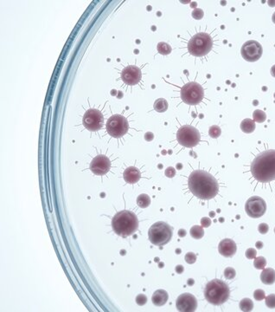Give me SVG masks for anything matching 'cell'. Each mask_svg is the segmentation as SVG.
<instances>
[{
	"label": "cell",
	"mask_w": 275,
	"mask_h": 312,
	"mask_svg": "<svg viewBox=\"0 0 275 312\" xmlns=\"http://www.w3.org/2000/svg\"><path fill=\"white\" fill-rule=\"evenodd\" d=\"M129 128V124L126 120L120 114H114L108 119L106 122L107 133L114 138H120L125 135Z\"/></svg>",
	"instance_id": "obj_9"
},
{
	"label": "cell",
	"mask_w": 275,
	"mask_h": 312,
	"mask_svg": "<svg viewBox=\"0 0 275 312\" xmlns=\"http://www.w3.org/2000/svg\"><path fill=\"white\" fill-rule=\"evenodd\" d=\"M121 79L127 85H135L141 80V70L137 66H127L122 70Z\"/></svg>",
	"instance_id": "obj_15"
},
{
	"label": "cell",
	"mask_w": 275,
	"mask_h": 312,
	"mask_svg": "<svg viewBox=\"0 0 275 312\" xmlns=\"http://www.w3.org/2000/svg\"><path fill=\"white\" fill-rule=\"evenodd\" d=\"M165 175L166 177H168V178H173L176 175V170H175L174 167H172V166L167 167V169L165 170Z\"/></svg>",
	"instance_id": "obj_37"
},
{
	"label": "cell",
	"mask_w": 275,
	"mask_h": 312,
	"mask_svg": "<svg viewBox=\"0 0 275 312\" xmlns=\"http://www.w3.org/2000/svg\"><path fill=\"white\" fill-rule=\"evenodd\" d=\"M176 306L178 311L193 312L197 308V300L190 293H183L178 297Z\"/></svg>",
	"instance_id": "obj_13"
},
{
	"label": "cell",
	"mask_w": 275,
	"mask_h": 312,
	"mask_svg": "<svg viewBox=\"0 0 275 312\" xmlns=\"http://www.w3.org/2000/svg\"><path fill=\"white\" fill-rule=\"evenodd\" d=\"M137 205L140 208H146L151 205V198L149 195L142 193L138 195L137 198Z\"/></svg>",
	"instance_id": "obj_22"
},
{
	"label": "cell",
	"mask_w": 275,
	"mask_h": 312,
	"mask_svg": "<svg viewBox=\"0 0 275 312\" xmlns=\"http://www.w3.org/2000/svg\"><path fill=\"white\" fill-rule=\"evenodd\" d=\"M190 236L195 239H202L204 236V231L203 227L200 226H194L190 228Z\"/></svg>",
	"instance_id": "obj_23"
},
{
	"label": "cell",
	"mask_w": 275,
	"mask_h": 312,
	"mask_svg": "<svg viewBox=\"0 0 275 312\" xmlns=\"http://www.w3.org/2000/svg\"><path fill=\"white\" fill-rule=\"evenodd\" d=\"M274 232H275V228H274Z\"/></svg>",
	"instance_id": "obj_47"
},
{
	"label": "cell",
	"mask_w": 275,
	"mask_h": 312,
	"mask_svg": "<svg viewBox=\"0 0 275 312\" xmlns=\"http://www.w3.org/2000/svg\"><path fill=\"white\" fill-rule=\"evenodd\" d=\"M185 261L188 263H190V264L194 263L196 261V256L193 252H188L186 255H185Z\"/></svg>",
	"instance_id": "obj_34"
},
{
	"label": "cell",
	"mask_w": 275,
	"mask_h": 312,
	"mask_svg": "<svg viewBox=\"0 0 275 312\" xmlns=\"http://www.w3.org/2000/svg\"><path fill=\"white\" fill-rule=\"evenodd\" d=\"M241 53L243 59L250 63H254L258 61L262 56V46L257 41L249 40L242 45Z\"/></svg>",
	"instance_id": "obj_11"
},
{
	"label": "cell",
	"mask_w": 275,
	"mask_h": 312,
	"mask_svg": "<svg viewBox=\"0 0 275 312\" xmlns=\"http://www.w3.org/2000/svg\"><path fill=\"white\" fill-rule=\"evenodd\" d=\"M258 230L261 233V234H267V231L269 230V226L266 223H261L259 224V226H258Z\"/></svg>",
	"instance_id": "obj_36"
},
{
	"label": "cell",
	"mask_w": 275,
	"mask_h": 312,
	"mask_svg": "<svg viewBox=\"0 0 275 312\" xmlns=\"http://www.w3.org/2000/svg\"><path fill=\"white\" fill-rule=\"evenodd\" d=\"M177 140L180 145L186 147H196L201 140L199 131L190 125L181 127L177 133Z\"/></svg>",
	"instance_id": "obj_8"
},
{
	"label": "cell",
	"mask_w": 275,
	"mask_h": 312,
	"mask_svg": "<svg viewBox=\"0 0 275 312\" xmlns=\"http://www.w3.org/2000/svg\"><path fill=\"white\" fill-rule=\"evenodd\" d=\"M190 191L198 199H211L219 192V184L212 175L203 170L193 171L188 179Z\"/></svg>",
	"instance_id": "obj_1"
},
{
	"label": "cell",
	"mask_w": 275,
	"mask_h": 312,
	"mask_svg": "<svg viewBox=\"0 0 275 312\" xmlns=\"http://www.w3.org/2000/svg\"><path fill=\"white\" fill-rule=\"evenodd\" d=\"M173 229L170 226L163 221L153 224L148 231V237L151 243L157 246H162L170 241L173 234Z\"/></svg>",
	"instance_id": "obj_5"
},
{
	"label": "cell",
	"mask_w": 275,
	"mask_h": 312,
	"mask_svg": "<svg viewBox=\"0 0 275 312\" xmlns=\"http://www.w3.org/2000/svg\"><path fill=\"white\" fill-rule=\"evenodd\" d=\"M272 20H273V23L275 24V12L273 14V16H272Z\"/></svg>",
	"instance_id": "obj_45"
},
{
	"label": "cell",
	"mask_w": 275,
	"mask_h": 312,
	"mask_svg": "<svg viewBox=\"0 0 275 312\" xmlns=\"http://www.w3.org/2000/svg\"><path fill=\"white\" fill-rule=\"evenodd\" d=\"M210 216H214V213H213V212H210Z\"/></svg>",
	"instance_id": "obj_46"
},
{
	"label": "cell",
	"mask_w": 275,
	"mask_h": 312,
	"mask_svg": "<svg viewBox=\"0 0 275 312\" xmlns=\"http://www.w3.org/2000/svg\"><path fill=\"white\" fill-rule=\"evenodd\" d=\"M183 271H184V268H183V265H178V266L176 267V272H177V273H178V274L183 273Z\"/></svg>",
	"instance_id": "obj_40"
},
{
	"label": "cell",
	"mask_w": 275,
	"mask_h": 312,
	"mask_svg": "<svg viewBox=\"0 0 275 312\" xmlns=\"http://www.w3.org/2000/svg\"><path fill=\"white\" fill-rule=\"evenodd\" d=\"M271 75L273 77H275V65H273L271 68Z\"/></svg>",
	"instance_id": "obj_43"
},
{
	"label": "cell",
	"mask_w": 275,
	"mask_h": 312,
	"mask_svg": "<svg viewBox=\"0 0 275 312\" xmlns=\"http://www.w3.org/2000/svg\"><path fill=\"white\" fill-rule=\"evenodd\" d=\"M222 134V129L221 128L217 125H213L211 126L210 128V130H209V135L210 136L211 138H214V139H216L218 138L220 135Z\"/></svg>",
	"instance_id": "obj_28"
},
{
	"label": "cell",
	"mask_w": 275,
	"mask_h": 312,
	"mask_svg": "<svg viewBox=\"0 0 275 312\" xmlns=\"http://www.w3.org/2000/svg\"><path fill=\"white\" fill-rule=\"evenodd\" d=\"M235 275H236V272H235V270L234 268L228 267L224 271V277L227 279H234L235 277Z\"/></svg>",
	"instance_id": "obj_29"
},
{
	"label": "cell",
	"mask_w": 275,
	"mask_h": 312,
	"mask_svg": "<svg viewBox=\"0 0 275 312\" xmlns=\"http://www.w3.org/2000/svg\"><path fill=\"white\" fill-rule=\"evenodd\" d=\"M236 244L230 239H223L218 245L219 253L225 258H232L236 253Z\"/></svg>",
	"instance_id": "obj_16"
},
{
	"label": "cell",
	"mask_w": 275,
	"mask_h": 312,
	"mask_svg": "<svg viewBox=\"0 0 275 312\" xmlns=\"http://www.w3.org/2000/svg\"><path fill=\"white\" fill-rule=\"evenodd\" d=\"M266 265H267V260L264 257L259 256V257L255 258V261H254V266L257 270H263V269H265Z\"/></svg>",
	"instance_id": "obj_27"
},
{
	"label": "cell",
	"mask_w": 275,
	"mask_h": 312,
	"mask_svg": "<svg viewBox=\"0 0 275 312\" xmlns=\"http://www.w3.org/2000/svg\"><path fill=\"white\" fill-rule=\"evenodd\" d=\"M153 138H154V135H153V134L151 133V132H147V133L145 134V140H146V141H147V142H151V141H152V140H153Z\"/></svg>",
	"instance_id": "obj_39"
},
{
	"label": "cell",
	"mask_w": 275,
	"mask_h": 312,
	"mask_svg": "<svg viewBox=\"0 0 275 312\" xmlns=\"http://www.w3.org/2000/svg\"><path fill=\"white\" fill-rule=\"evenodd\" d=\"M266 305L269 309H275V294H271L266 297Z\"/></svg>",
	"instance_id": "obj_30"
},
{
	"label": "cell",
	"mask_w": 275,
	"mask_h": 312,
	"mask_svg": "<svg viewBox=\"0 0 275 312\" xmlns=\"http://www.w3.org/2000/svg\"><path fill=\"white\" fill-rule=\"evenodd\" d=\"M188 284H189V285H193V284H194V280L193 279L188 280Z\"/></svg>",
	"instance_id": "obj_44"
},
{
	"label": "cell",
	"mask_w": 275,
	"mask_h": 312,
	"mask_svg": "<svg viewBox=\"0 0 275 312\" xmlns=\"http://www.w3.org/2000/svg\"><path fill=\"white\" fill-rule=\"evenodd\" d=\"M204 96L202 87L196 81L188 82L181 89V98L189 105H196L201 102Z\"/></svg>",
	"instance_id": "obj_7"
},
{
	"label": "cell",
	"mask_w": 275,
	"mask_h": 312,
	"mask_svg": "<svg viewBox=\"0 0 275 312\" xmlns=\"http://www.w3.org/2000/svg\"><path fill=\"white\" fill-rule=\"evenodd\" d=\"M201 225L204 228H208L211 225V219L208 217H204L201 219Z\"/></svg>",
	"instance_id": "obj_38"
},
{
	"label": "cell",
	"mask_w": 275,
	"mask_h": 312,
	"mask_svg": "<svg viewBox=\"0 0 275 312\" xmlns=\"http://www.w3.org/2000/svg\"><path fill=\"white\" fill-rule=\"evenodd\" d=\"M123 177H124L125 182L129 183V184H135L141 178V173L137 167L129 166L124 171Z\"/></svg>",
	"instance_id": "obj_17"
},
{
	"label": "cell",
	"mask_w": 275,
	"mask_h": 312,
	"mask_svg": "<svg viewBox=\"0 0 275 312\" xmlns=\"http://www.w3.org/2000/svg\"><path fill=\"white\" fill-rule=\"evenodd\" d=\"M111 168L110 160L105 155H98L93 159L90 164V170L96 175H104Z\"/></svg>",
	"instance_id": "obj_14"
},
{
	"label": "cell",
	"mask_w": 275,
	"mask_h": 312,
	"mask_svg": "<svg viewBox=\"0 0 275 312\" xmlns=\"http://www.w3.org/2000/svg\"><path fill=\"white\" fill-rule=\"evenodd\" d=\"M245 255L247 257V258L248 259H255L256 258V255H257V252H256V250L254 249V248H249L247 249L246 251V253Z\"/></svg>",
	"instance_id": "obj_35"
},
{
	"label": "cell",
	"mask_w": 275,
	"mask_h": 312,
	"mask_svg": "<svg viewBox=\"0 0 275 312\" xmlns=\"http://www.w3.org/2000/svg\"><path fill=\"white\" fill-rule=\"evenodd\" d=\"M254 297H255V300L257 301H261L264 298H266V294H265V291H262V290H256L255 292H254Z\"/></svg>",
	"instance_id": "obj_31"
},
{
	"label": "cell",
	"mask_w": 275,
	"mask_h": 312,
	"mask_svg": "<svg viewBox=\"0 0 275 312\" xmlns=\"http://www.w3.org/2000/svg\"><path fill=\"white\" fill-rule=\"evenodd\" d=\"M260 280L264 284L271 285L275 283V271L272 268L263 269L260 274Z\"/></svg>",
	"instance_id": "obj_19"
},
{
	"label": "cell",
	"mask_w": 275,
	"mask_h": 312,
	"mask_svg": "<svg viewBox=\"0 0 275 312\" xmlns=\"http://www.w3.org/2000/svg\"><path fill=\"white\" fill-rule=\"evenodd\" d=\"M230 295L228 285L221 279H213L207 284L204 296L210 304L222 305L228 301Z\"/></svg>",
	"instance_id": "obj_4"
},
{
	"label": "cell",
	"mask_w": 275,
	"mask_h": 312,
	"mask_svg": "<svg viewBox=\"0 0 275 312\" xmlns=\"http://www.w3.org/2000/svg\"><path fill=\"white\" fill-rule=\"evenodd\" d=\"M255 246L257 249H262L263 248V243L261 241H257L255 244Z\"/></svg>",
	"instance_id": "obj_42"
},
{
	"label": "cell",
	"mask_w": 275,
	"mask_h": 312,
	"mask_svg": "<svg viewBox=\"0 0 275 312\" xmlns=\"http://www.w3.org/2000/svg\"><path fill=\"white\" fill-rule=\"evenodd\" d=\"M241 129L246 134H251L255 130V122L249 118L244 119L241 123Z\"/></svg>",
	"instance_id": "obj_20"
},
{
	"label": "cell",
	"mask_w": 275,
	"mask_h": 312,
	"mask_svg": "<svg viewBox=\"0 0 275 312\" xmlns=\"http://www.w3.org/2000/svg\"><path fill=\"white\" fill-rule=\"evenodd\" d=\"M251 173L261 183L275 179V150H267L258 154L251 164Z\"/></svg>",
	"instance_id": "obj_2"
},
{
	"label": "cell",
	"mask_w": 275,
	"mask_h": 312,
	"mask_svg": "<svg viewBox=\"0 0 275 312\" xmlns=\"http://www.w3.org/2000/svg\"><path fill=\"white\" fill-rule=\"evenodd\" d=\"M245 211L251 218L258 219L265 214L267 211V204L262 198L259 196H253L247 200Z\"/></svg>",
	"instance_id": "obj_10"
},
{
	"label": "cell",
	"mask_w": 275,
	"mask_h": 312,
	"mask_svg": "<svg viewBox=\"0 0 275 312\" xmlns=\"http://www.w3.org/2000/svg\"><path fill=\"white\" fill-rule=\"evenodd\" d=\"M154 109L159 113H164L168 109V102L164 98H159L154 102Z\"/></svg>",
	"instance_id": "obj_21"
},
{
	"label": "cell",
	"mask_w": 275,
	"mask_h": 312,
	"mask_svg": "<svg viewBox=\"0 0 275 312\" xmlns=\"http://www.w3.org/2000/svg\"><path fill=\"white\" fill-rule=\"evenodd\" d=\"M178 236L181 237V238L185 237V236H186V231L183 230V229H180V230L178 231Z\"/></svg>",
	"instance_id": "obj_41"
},
{
	"label": "cell",
	"mask_w": 275,
	"mask_h": 312,
	"mask_svg": "<svg viewBox=\"0 0 275 312\" xmlns=\"http://www.w3.org/2000/svg\"><path fill=\"white\" fill-rule=\"evenodd\" d=\"M213 47V40L208 33L196 34L188 44V50L194 57H203L210 51Z\"/></svg>",
	"instance_id": "obj_6"
},
{
	"label": "cell",
	"mask_w": 275,
	"mask_h": 312,
	"mask_svg": "<svg viewBox=\"0 0 275 312\" xmlns=\"http://www.w3.org/2000/svg\"><path fill=\"white\" fill-rule=\"evenodd\" d=\"M253 118H254V121L256 122H259V123H262L266 121L267 119V114L266 113L262 111V110L259 109H256L255 110V112L253 113Z\"/></svg>",
	"instance_id": "obj_26"
},
{
	"label": "cell",
	"mask_w": 275,
	"mask_h": 312,
	"mask_svg": "<svg viewBox=\"0 0 275 312\" xmlns=\"http://www.w3.org/2000/svg\"><path fill=\"white\" fill-rule=\"evenodd\" d=\"M112 227L114 232L120 237L126 238L133 235L138 228L137 215L127 210L119 212L113 218Z\"/></svg>",
	"instance_id": "obj_3"
},
{
	"label": "cell",
	"mask_w": 275,
	"mask_h": 312,
	"mask_svg": "<svg viewBox=\"0 0 275 312\" xmlns=\"http://www.w3.org/2000/svg\"><path fill=\"white\" fill-rule=\"evenodd\" d=\"M240 309L242 310V311L245 312H248L253 310L254 309V303L253 301L250 299V298H243L241 302H240Z\"/></svg>",
	"instance_id": "obj_24"
},
{
	"label": "cell",
	"mask_w": 275,
	"mask_h": 312,
	"mask_svg": "<svg viewBox=\"0 0 275 312\" xmlns=\"http://www.w3.org/2000/svg\"><path fill=\"white\" fill-rule=\"evenodd\" d=\"M168 298H169V295L167 291H165V290H158L153 293L151 301L154 305L156 306H163L166 304Z\"/></svg>",
	"instance_id": "obj_18"
},
{
	"label": "cell",
	"mask_w": 275,
	"mask_h": 312,
	"mask_svg": "<svg viewBox=\"0 0 275 312\" xmlns=\"http://www.w3.org/2000/svg\"><path fill=\"white\" fill-rule=\"evenodd\" d=\"M274 97H275V94H274Z\"/></svg>",
	"instance_id": "obj_48"
},
{
	"label": "cell",
	"mask_w": 275,
	"mask_h": 312,
	"mask_svg": "<svg viewBox=\"0 0 275 312\" xmlns=\"http://www.w3.org/2000/svg\"><path fill=\"white\" fill-rule=\"evenodd\" d=\"M136 303L140 306H143L147 303V296L144 294H139L136 297Z\"/></svg>",
	"instance_id": "obj_32"
},
{
	"label": "cell",
	"mask_w": 275,
	"mask_h": 312,
	"mask_svg": "<svg viewBox=\"0 0 275 312\" xmlns=\"http://www.w3.org/2000/svg\"><path fill=\"white\" fill-rule=\"evenodd\" d=\"M203 15L204 14H203V12H202V9L196 8L192 12V16L194 17L195 19H197V20L202 19V17H203Z\"/></svg>",
	"instance_id": "obj_33"
},
{
	"label": "cell",
	"mask_w": 275,
	"mask_h": 312,
	"mask_svg": "<svg viewBox=\"0 0 275 312\" xmlns=\"http://www.w3.org/2000/svg\"><path fill=\"white\" fill-rule=\"evenodd\" d=\"M83 125L89 131H98L102 128L104 117L101 111L97 109H89L83 116Z\"/></svg>",
	"instance_id": "obj_12"
},
{
	"label": "cell",
	"mask_w": 275,
	"mask_h": 312,
	"mask_svg": "<svg viewBox=\"0 0 275 312\" xmlns=\"http://www.w3.org/2000/svg\"><path fill=\"white\" fill-rule=\"evenodd\" d=\"M157 49H158V53L161 54V55H169L171 52V47L167 43H165V42L158 43Z\"/></svg>",
	"instance_id": "obj_25"
}]
</instances>
